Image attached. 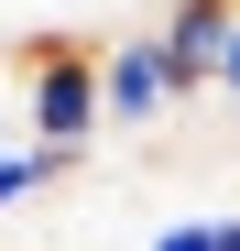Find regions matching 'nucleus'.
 Masks as SVG:
<instances>
[{"instance_id": "1", "label": "nucleus", "mask_w": 240, "mask_h": 251, "mask_svg": "<svg viewBox=\"0 0 240 251\" xmlns=\"http://www.w3.org/2000/svg\"><path fill=\"white\" fill-rule=\"evenodd\" d=\"M22 142H44L55 164H66V175H76V164H88V142L109 131V120H98V55L88 44H44V55H22Z\"/></svg>"}, {"instance_id": "2", "label": "nucleus", "mask_w": 240, "mask_h": 251, "mask_svg": "<svg viewBox=\"0 0 240 251\" xmlns=\"http://www.w3.org/2000/svg\"><path fill=\"white\" fill-rule=\"evenodd\" d=\"M186 88H175V66H164V33H109L98 44V120L109 131H153V120H175Z\"/></svg>"}, {"instance_id": "3", "label": "nucleus", "mask_w": 240, "mask_h": 251, "mask_svg": "<svg viewBox=\"0 0 240 251\" xmlns=\"http://www.w3.org/2000/svg\"><path fill=\"white\" fill-rule=\"evenodd\" d=\"M229 22H240V0H175L164 22V66H175V88L186 99H218V55H229Z\"/></svg>"}, {"instance_id": "4", "label": "nucleus", "mask_w": 240, "mask_h": 251, "mask_svg": "<svg viewBox=\"0 0 240 251\" xmlns=\"http://www.w3.org/2000/svg\"><path fill=\"white\" fill-rule=\"evenodd\" d=\"M55 175H66V164H55L44 142H0V219H11V207H33Z\"/></svg>"}, {"instance_id": "5", "label": "nucleus", "mask_w": 240, "mask_h": 251, "mask_svg": "<svg viewBox=\"0 0 240 251\" xmlns=\"http://www.w3.org/2000/svg\"><path fill=\"white\" fill-rule=\"evenodd\" d=\"M218 99L240 109V22H229V55H218Z\"/></svg>"}]
</instances>
